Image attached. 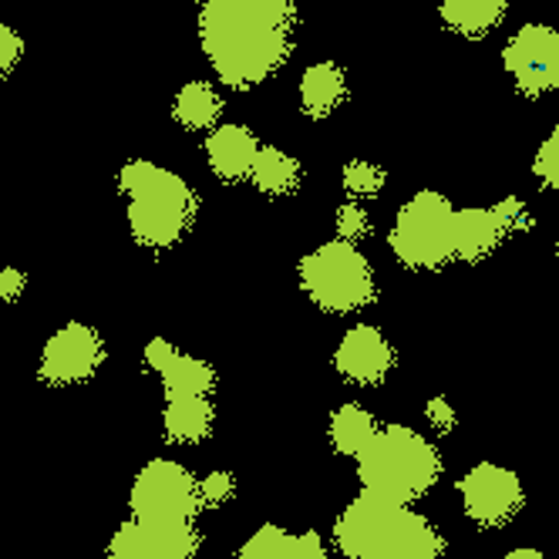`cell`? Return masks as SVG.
Listing matches in <instances>:
<instances>
[{"label": "cell", "mask_w": 559, "mask_h": 559, "mask_svg": "<svg viewBox=\"0 0 559 559\" xmlns=\"http://www.w3.org/2000/svg\"><path fill=\"white\" fill-rule=\"evenodd\" d=\"M334 543L347 559H438L445 552V539L425 515L368 489L337 515Z\"/></svg>", "instance_id": "obj_2"}, {"label": "cell", "mask_w": 559, "mask_h": 559, "mask_svg": "<svg viewBox=\"0 0 559 559\" xmlns=\"http://www.w3.org/2000/svg\"><path fill=\"white\" fill-rule=\"evenodd\" d=\"M368 213L361 210V203H344L337 210V233L341 239H347V243H354L357 236H368Z\"/></svg>", "instance_id": "obj_26"}, {"label": "cell", "mask_w": 559, "mask_h": 559, "mask_svg": "<svg viewBox=\"0 0 559 559\" xmlns=\"http://www.w3.org/2000/svg\"><path fill=\"white\" fill-rule=\"evenodd\" d=\"M236 559H328V546L317 533L294 536L287 530L266 523L243 543Z\"/></svg>", "instance_id": "obj_15"}, {"label": "cell", "mask_w": 559, "mask_h": 559, "mask_svg": "<svg viewBox=\"0 0 559 559\" xmlns=\"http://www.w3.org/2000/svg\"><path fill=\"white\" fill-rule=\"evenodd\" d=\"M118 189L129 195V229L142 247L166 250L192 226L195 192L182 176L135 158L118 173Z\"/></svg>", "instance_id": "obj_3"}, {"label": "cell", "mask_w": 559, "mask_h": 559, "mask_svg": "<svg viewBox=\"0 0 559 559\" xmlns=\"http://www.w3.org/2000/svg\"><path fill=\"white\" fill-rule=\"evenodd\" d=\"M253 186L266 195H287L300 186V163L280 148H260L253 158Z\"/></svg>", "instance_id": "obj_20"}, {"label": "cell", "mask_w": 559, "mask_h": 559, "mask_svg": "<svg viewBox=\"0 0 559 559\" xmlns=\"http://www.w3.org/2000/svg\"><path fill=\"white\" fill-rule=\"evenodd\" d=\"M132 519L142 523H192L199 506V483L173 459H152L129 496Z\"/></svg>", "instance_id": "obj_7"}, {"label": "cell", "mask_w": 559, "mask_h": 559, "mask_svg": "<svg viewBox=\"0 0 559 559\" xmlns=\"http://www.w3.org/2000/svg\"><path fill=\"white\" fill-rule=\"evenodd\" d=\"M502 223L492 210H455V257L478 263L502 243Z\"/></svg>", "instance_id": "obj_16"}, {"label": "cell", "mask_w": 559, "mask_h": 559, "mask_svg": "<svg viewBox=\"0 0 559 559\" xmlns=\"http://www.w3.org/2000/svg\"><path fill=\"white\" fill-rule=\"evenodd\" d=\"M24 287H27V276L21 270H11V266L0 270V300L14 304L24 294Z\"/></svg>", "instance_id": "obj_30"}, {"label": "cell", "mask_w": 559, "mask_h": 559, "mask_svg": "<svg viewBox=\"0 0 559 559\" xmlns=\"http://www.w3.org/2000/svg\"><path fill=\"white\" fill-rule=\"evenodd\" d=\"M509 0H442V21L462 37H483L502 24Z\"/></svg>", "instance_id": "obj_19"}, {"label": "cell", "mask_w": 559, "mask_h": 559, "mask_svg": "<svg viewBox=\"0 0 559 559\" xmlns=\"http://www.w3.org/2000/svg\"><path fill=\"white\" fill-rule=\"evenodd\" d=\"M496 219L502 223L506 233H519V229H530V213L523 206V199H515V195H506L502 203H496Z\"/></svg>", "instance_id": "obj_27"}, {"label": "cell", "mask_w": 559, "mask_h": 559, "mask_svg": "<svg viewBox=\"0 0 559 559\" xmlns=\"http://www.w3.org/2000/svg\"><path fill=\"white\" fill-rule=\"evenodd\" d=\"M391 253L415 270H435L455 257V210L442 192L421 189L397 210Z\"/></svg>", "instance_id": "obj_6"}, {"label": "cell", "mask_w": 559, "mask_h": 559, "mask_svg": "<svg viewBox=\"0 0 559 559\" xmlns=\"http://www.w3.org/2000/svg\"><path fill=\"white\" fill-rule=\"evenodd\" d=\"M344 189L354 199H368L384 189V173L374 163H347L344 166Z\"/></svg>", "instance_id": "obj_23"}, {"label": "cell", "mask_w": 559, "mask_h": 559, "mask_svg": "<svg viewBox=\"0 0 559 559\" xmlns=\"http://www.w3.org/2000/svg\"><path fill=\"white\" fill-rule=\"evenodd\" d=\"M533 169H536V176L543 179V186H549V189L559 192V126H556V129L549 132V139L539 145Z\"/></svg>", "instance_id": "obj_24"}, {"label": "cell", "mask_w": 559, "mask_h": 559, "mask_svg": "<svg viewBox=\"0 0 559 559\" xmlns=\"http://www.w3.org/2000/svg\"><path fill=\"white\" fill-rule=\"evenodd\" d=\"M300 284L307 297L328 313L361 310L378 294L371 263L347 239H334V243H324L307 253L300 260Z\"/></svg>", "instance_id": "obj_5"}, {"label": "cell", "mask_w": 559, "mask_h": 559, "mask_svg": "<svg viewBox=\"0 0 559 559\" xmlns=\"http://www.w3.org/2000/svg\"><path fill=\"white\" fill-rule=\"evenodd\" d=\"M556 253H559V243H556Z\"/></svg>", "instance_id": "obj_32"}, {"label": "cell", "mask_w": 559, "mask_h": 559, "mask_svg": "<svg viewBox=\"0 0 559 559\" xmlns=\"http://www.w3.org/2000/svg\"><path fill=\"white\" fill-rule=\"evenodd\" d=\"M21 55H24L21 34H17L14 27H8V24H0V78L11 74V71L17 68Z\"/></svg>", "instance_id": "obj_28"}, {"label": "cell", "mask_w": 559, "mask_h": 559, "mask_svg": "<svg viewBox=\"0 0 559 559\" xmlns=\"http://www.w3.org/2000/svg\"><path fill=\"white\" fill-rule=\"evenodd\" d=\"M145 365L163 378L166 397H192V394L210 397L216 388V371L206 361H199V357L179 354L166 337L148 341Z\"/></svg>", "instance_id": "obj_13"}, {"label": "cell", "mask_w": 559, "mask_h": 559, "mask_svg": "<svg viewBox=\"0 0 559 559\" xmlns=\"http://www.w3.org/2000/svg\"><path fill=\"white\" fill-rule=\"evenodd\" d=\"M438 475H442V459H438L435 445L408 425L378 428L365 452L357 455L361 486L402 506L428 496Z\"/></svg>", "instance_id": "obj_4"}, {"label": "cell", "mask_w": 559, "mask_h": 559, "mask_svg": "<svg viewBox=\"0 0 559 559\" xmlns=\"http://www.w3.org/2000/svg\"><path fill=\"white\" fill-rule=\"evenodd\" d=\"M213 405L210 397L192 394V397H166V438L179 445H195L213 431Z\"/></svg>", "instance_id": "obj_17"}, {"label": "cell", "mask_w": 559, "mask_h": 559, "mask_svg": "<svg viewBox=\"0 0 559 559\" xmlns=\"http://www.w3.org/2000/svg\"><path fill=\"white\" fill-rule=\"evenodd\" d=\"M425 418L431 421V428L435 431H442V435H449L452 428H455V408L445 402V397H431V402H428V408H425Z\"/></svg>", "instance_id": "obj_29"}, {"label": "cell", "mask_w": 559, "mask_h": 559, "mask_svg": "<svg viewBox=\"0 0 559 559\" xmlns=\"http://www.w3.org/2000/svg\"><path fill=\"white\" fill-rule=\"evenodd\" d=\"M257 152H260V142H257L253 132L243 129V126H219V129L210 135V142H206L210 169H213L223 182L250 179Z\"/></svg>", "instance_id": "obj_14"}, {"label": "cell", "mask_w": 559, "mask_h": 559, "mask_svg": "<svg viewBox=\"0 0 559 559\" xmlns=\"http://www.w3.org/2000/svg\"><path fill=\"white\" fill-rule=\"evenodd\" d=\"M294 0H210L199 17L203 51L229 88H250L290 55Z\"/></svg>", "instance_id": "obj_1"}, {"label": "cell", "mask_w": 559, "mask_h": 559, "mask_svg": "<svg viewBox=\"0 0 559 559\" xmlns=\"http://www.w3.org/2000/svg\"><path fill=\"white\" fill-rule=\"evenodd\" d=\"M233 492H236V478L229 472H210L203 483H199V506L216 509V506L229 502Z\"/></svg>", "instance_id": "obj_25"}, {"label": "cell", "mask_w": 559, "mask_h": 559, "mask_svg": "<svg viewBox=\"0 0 559 559\" xmlns=\"http://www.w3.org/2000/svg\"><path fill=\"white\" fill-rule=\"evenodd\" d=\"M344 92H347L344 71L331 61L307 68L300 78V105L310 118H328L344 102Z\"/></svg>", "instance_id": "obj_18"}, {"label": "cell", "mask_w": 559, "mask_h": 559, "mask_svg": "<svg viewBox=\"0 0 559 559\" xmlns=\"http://www.w3.org/2000/svg\"><path fill=\"white\" fill-rule=\"evenodd\" d=\"M223 102L213 92V85L206 82H189L179 95H176V118L182 129H213L219 122Z\"/></svg>", "instance_id": "obj_22"}, {"label": "cell", "mask_w": 559, "mask_h": 559, "mask_svg": "<svg viewBox=\"0 0 559 559\" xmlns=\"http://www.w3.org/2000/svg\"><path fill=\"white\" fill-rule=\"evenodd\" d=\"M378 431V421L368 408L361 405H341L331 418V445L341 452V455H361L365 445L374 438Z\"/></svg>", "instance_id": "obj_21"}, {"label": "cell", "mask_w": 559, "mask_h": 559, "mask_svg": "<svg viewBox=\"0 0 559 559\" xmlns=\"http://www.w3.org/2000/svg\"><path fill=\"white\" fill-rule=\"evenodd\" d=\"M459 496H462L465 515L483 530L506 526L509 519L523 509V499H526L519 475L492 462L475 465L459 483Z\"/></svg>", "instance_id": "obj_9"}, {"label": "cell", "mask_w": 559, "mask_h": 559, "mask_svg": "<svg viewBox=\"0 0 559 559\" xmlns=\"http://www.w3.org/2000/svg\"><path fill=\"white\" fill-rule=\"evenodd\" d=\"M506 71L523 95L539 98L559 88V31L546 24H526L502 51Z\"/></svg>", "instance_id": "obj_8"}, {"label": "cell", "mask_w": 559, "mask_h": 559, "mask_svg": "<svg viewBox=\"0 0 559 559\" xmlns=\"http://www.w3.org/2000/svg\"><path fill=\"white\" fill-rule=\"evenodd\" d=\"M334 368L354 384H381L394 368V347L371 324L350 328L334 350Z\"/></svg>", "instance_id": "obj_12"}, {"label": "cell", "mask_w": 559, "mask_h": 559, "mask_svg": "<svg viewBox=\"0 0 559 559\" xmlns=\"http://www.w3.org/2000/svg\"><path fill=\"white\" fill-rule=\"evenodd\" d=\"M199 533L192 523H142L129 519L108 543V559H192Z\"/></svg>", "instance_id": "obj_11"}, {"label": "cell", "mask_w": 559, "mask_h": 559, "mask_svg": "<svg viewBox=\"0 0 559 559\" xmlns=\"http://www.w3.org/2000/svg\"><path fill=\"white\" fill-rule=\"evenodd\" d=\"M502 559H546L539 549H512V552H506Z\"/></svg>", "instance_id": "obj_31"}, {"label": "cell", "mask_w": 559, "mask_h": 559, "mask_svg": "<svg viewBox=\"0 0 559 559\" xmlns=\"http://www.w3.org/2000/svg\"><path fill=\"white\" fill-rule=\"evenodd\" d=\"M105 361V341L88 324H64L41 350V378L51 384H82Z\"/></svg>", "instance_id": "obj_10"}]
</instances>
